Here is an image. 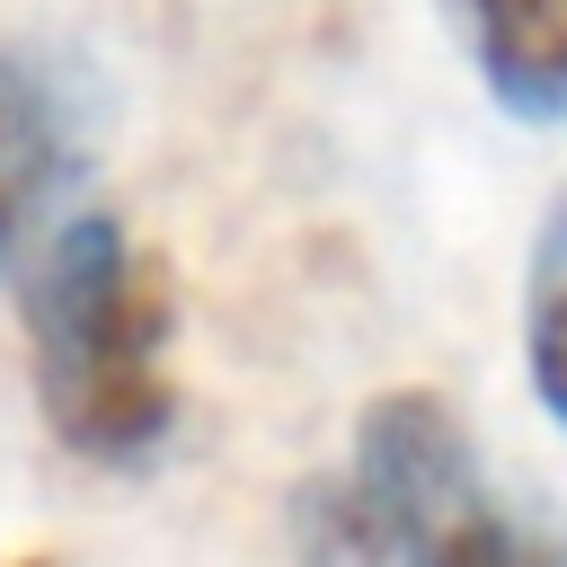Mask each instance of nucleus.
I'll list each match as a JSON object with an SVG mask.
<instances>
[{
  "instance_id": "nucleus-5",
  "label": "nucleus",
  "mask_w": 567,
  "mask_h": 567,
  "mask_svg": "<svg viewBox=\"0 0 567 567\" xmlns=\"http://www.w3.org/2000/svg\"><path fill=\"white\" fill-rule=\"evenodd\" d=\"M523 363H532L540 408L567 425V195L540 213V239H532V275H523Z\"/></svg>"
},
{
  "instance_id": "nucleus-2",
  "label": "nucleus",
  "mask_w": 567,
  "mask_h": 567,
  "mask_svg": "<svg viewBox=\"0 0 567 567\" xmlns=\"http://www.w3.org/2000/svg\"><path fill=\"white\" fill-rule=\"evenodd\" d=\"M319 505L372 549V567H567V523L487 487L461 416L434 390H390L354 425V461Z\"/></svg>"
},
{
  "instance_id": "nucleus-6",
  "label": "nucleus",
  "mask_w": 567,
  "mask_h": 567,
  "mask_svg": "<svg viewBox=\"0 0 567 567\" xmlns=\"http://www.w3.org/2000/svg\"><path fill=\"white\" fill-rule=\"evenodd\" d=\"M310 567H372V549H363V540H354L319 496H310Z\"/></svg>"
},
{
  "instance_id": "nucleus-3",
  "label": "nucleus",
  "mask_w": 567,
  "mask_h": 567,
  "mask_svg": "<svg viewBox=\"0 0 567 567\" xmlns=\"http://www.w3.org/2000/svg\"><path fill=\"white\" fill-rule=\"evenodd\" d=\"M89 151H97V80L53 44L0 35V275L71 221L62 195L80 186Z\"/></svg>"
},
{
  "instance_id": "nucleus-4",
  "label": "nucleus",
  "mask_w": 567,
  "mask_h": 567,
  "mask_svg": "<svg viewBox=\"0 0 567 567\" xmlns=\"http://www.w3.org/2000/svg\"><path fill=\"white\" fill-rule=\"evenodd\" d=\"M487 97L523 124H567V0H461Z\"/></svg>"
},
{
  "instance_id": "nucleus-1",
  "label": "nucleus",
  "mask_w": 567,
  "mask_h": 567,
  "mask_svg": "<svg viewBox=\"0 0 567 567\" xmlns=\"http://www.w3.org/2000/svg\"><path fill=\"white\" fill-rule=\"evenodd\" d=\"M177 292L151 248L124 239L115 213H71L27 266V354L35 408L62 452L133 470L177 425Z\"/></svg>"
},
{
  "instance_id": "nucleus-7",
  "label": "nucleus",
  "mask_w": 567,
  "mask_h": 567,
  "mask_svg": "<svg viewBox=\"0 0 567 567\" xmlns=\"http://www.w3.org/2000/svg\"><path fill=\"white\" fill-rule=\"evenodd\" d=\"M9 567H53V558H44V549H35V558H9Z\"/></svg>"
}]
</instances>
